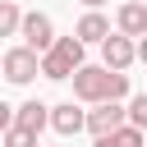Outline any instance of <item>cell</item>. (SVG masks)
I'll list each match as a JSON object with an SVG mask.
<instances>
[{
  "label": "cell",
  "instance_id": "obj_3",
  "mask_svg": "<svg viewBox=\"0 0 147 147\" xmlns=\"http://www.w3.org/2000/svg\"><path fill=\"white\" fill-rule=\"evenodd\" d=\"M23 46L28 51H37V55H46L60 37H55V23H51V14H41V9H32V14H23Z\"/></svg>",
  "mask_w": 147,
  "mask_h": 147
},
{
  "label": "cell",
  "instance_id": "obj_10",
  "mask_svg": "<svg viewBox=\"0 0 147 147\" xmlns=\"http://www.w3.org/2000/svg\"><path fill=\"white\" fill-rule=\"evenodd\" d=\"M74 37H78L83 46H87V41H96V46H101V41L110 37V18H106V14H96V9H87V14L78 18V28H74Z\"/></svg>",
  "mask_w": 147,
  "mask_h": 147
},
{
  "label": "cell",
  "instance_id": "obj_14",
  "mask_svg": "<svg viewBox=\"0 0 147 147\" xmlns=\"http://www.w3.org/2000/svg\"><path fill=\"white\" fill-rule=\"evenodd\" d=\"M129 124H133V129H147V92H138V96L129 101Z\"/></svg>",
  "mask_w": 147,
  "mask_h": 147
},
{
  "label": "cell",
  "instance_id": "obj_9",
  "mask_svg": "<svg viewBox=\"0 0 147 147\" xmlns=\"http://www.w3.org/2000/svg\"><path fill=\"white\" fill-rule=\"evenodd\" d=\"M14 124L28 129V133H41L51 124V106L46 101H23V106H14Z\"/></svg>",
  "mask_w": 147,
  "mask_h": 147
},
{
  "label": "cell",
  "instance_id": "obj_6",
  "mask_svg": "<svg viewBox=\"0 0 147 147\" xmlns=\"http://www.w3.org/2000/svg\"><path fill=\"white\" fill-rule=\"evenodd\" d=\"M124 124H129V106H119V101L87 110V133H92V142L106 138V133H115V129H124Z\"/></svg>",
  "mask_w": 147,
  "mask_h": 147
},
{
  "label": "cell",
  "instance_id": "obj_17",
  "mask_svg": "<svg viewBox=\"0 0 147 147\" xmlns=\"http://www.w3.org/2000/svg\"><path fill=\"white\" fill-rule=\"evenodd\" d=\"M83 5H87V9H101V5H106V0H83Z\"/></svg>",
  "mask_w": 147,
  "mask_h": 147
},
{
  "label": "cell",
  "instance_id": "obj_1",
  "mask_svg": "<svg viewBox=\"0 0 147 147\" xmlns=\"http://www.w3.org/2000/svg\"><path fill=\"white\" fill-rule=\"evenodd\" d=\"M74 96L87 101V106H110V101H124L129 96V74H115L106 64H83L74 74Z\"/></svg>",
  "mask_w": 147,
  "mask_h": 147
},
{
  "label": "cell",
  "instance_id": "obj_5",
  "mask_svg": "<svg viewBox=\"0 0 147 147\" xmlns=\"http://www.w3.org/2000/svg\"><path fill=\"white\" fill-rule=\"evenodd\" d=\"M133 60H138V41H133V37H124V32H110V37L101 41V64H106V69L124 74Z\"/></svg>",
  "mask_w": 147,
  "mask_h": 147
},
{
  "label": "cell",
  "instance_id": "obj_16",
  "mask_svg": "<svg viewBox=\"0 0 147 147\" xmlns=\"http://www.w3.org/2000/svg\"><path fill=\"white\" fill-rule=\"evenodd\" d=\"M138 60H142V64H147V37H142V41H138Z\"/></svg>",
  "mask_w": 147,
  "mask_h": 147
},
{
  "label": "cell",
  "instance_id": "obj_2",
  "mask_svg": "<svg viewBox=\"0 0 147 147\" xmlns=\"http://www.w3.org/2000/svg\"><path fill=\"white\" fill-rule=\"evenodd\" d=\"M83 69V41L69 32V37H60L46 55H41V78H51V83H64V78H74Z\"/></svg>",
  "mask_w": 147,
  "mask_h": 147
},
{
  "label": "cell",
  "instance_id": "obj_15",
  "mask_svg": "<svg viewBox=\"0 0 147 147\" xmlns=\"http://www.w3.org/2000/svg\"><path fill=\"white\" fill-rule=\"evenodd\" d=\"M9 129H14V106H5V101H0V138H5Z\"/></svg>",
  "mask_w": 147,
  "mask_h": 147
},
{
  "label": "cell",
  "instance_id": "obj_8",
  "mask_svg": "<svg viewBox=\"0 0 147 147\" xmlns=\"http://www.w3.org/2000/svg\"><path fill=\"white\" fill-rule=\"evenodd\" d=\"M115 28L124 32V37H147V5L142 0H124L119 5V14H115Z\"/></svg>",
  "mask_w": 147,
  "mask_h": 147
},
{
  "label": "cell",
  "instance_id": "obj_12",
  "mask_svg": "<svg viewBox=\"0 0 147 147\" xmlns=\"http://www.w3.org/2000/svg\"><path fill=\"white\" fill-rule=\"evenodd\" d=\"M14 32H23V9L14 0H0V37H14Z\"/></svg>",
  "mask_w": 147,
  "mask_h": 147
},
{
  "label": "cell",
  "instance_id": "obj_18",
  "mask_svg": "<svg viewBox=\"0 0 147 147\" xmlns=\"http://www.w3.org/2000/svg\"><path fill=\"white\" fill-rule=\"evenodd\" d=\"M0 74H5V55H0Z\"/></svg>",
  "mask_w": 147,
  "mask_h": 147
},
{
  "label": "cell",
  "instance_id": "obj_11",
  "mask_svg": "<svg viewBox=\"0 0 147 147\" xmlns=\"http://www.w3.org/2000/svg\"><path fill=\"white\" fill-rule=\"evenodd\" d=\"M96 147H147V138H142V129H133V124H124V129H115V133H106V138H96Z\"/></svg>",
  "mask_w": 147,
  "mask_h": 147
},
{
  "label": "cell",
  "instance_id": "obj_19",
  "mask_svg": "<svg viewBox=\"0 0 147 147\" xmlns=\"http://www.w3.org/2000/svg\"><path fill=\"white\" fill-rule=\"evenodd\" d=\"M142 5H147V0H142Z\"/></svg>",
  "mask_w": 147,
  "mask_h": 147
},
{
  "label": "cell",
  "instance_id": "obj_13",
  "mask_svg": "<svg viewBox=\"0 0 147 147\" xmlns=\"http://www.w3.org/2000/svg\"><path fill=\"white\" fill-rule=\"evenodd\" d=\"M0 147H41V142H37V133H28V129H18V124H14V129L0 138Z\"/></svg>",
  "mask_w": 147,
  "mask_h": 147
},
{
  "label": "cell",
  "instance_id": "obj_7",
  "mask_svg": "<svg viewBox=\"0 0 147 147\" xmlns=\"http://www.w3.org/2000/svg\"><path fill=\"white\" fill-rule=\"evenodd\" d=\"M51 129L60 138H74L78 129H87V110H78L74 101H60V106H51Z\"/></svg>",
  "mask_w": 147,
  "mask_h": 147
},
{
  "label": "cell",
  "instance_id": "obj_4",
  "mask_svg": "<svg viewBox=\"0 0 147 147\" xmlns=\"http://www.w3.org/2000/svg\"><path fill=\"white\" fill-rule=\"evenodd\" d=\"M37 74H41V55H37V51H28V46H14V51H5V78H9V83L28 87Z\"/></svg>",
  "mask_w": 147,
  "mask_h": 147
}]
</instances>
